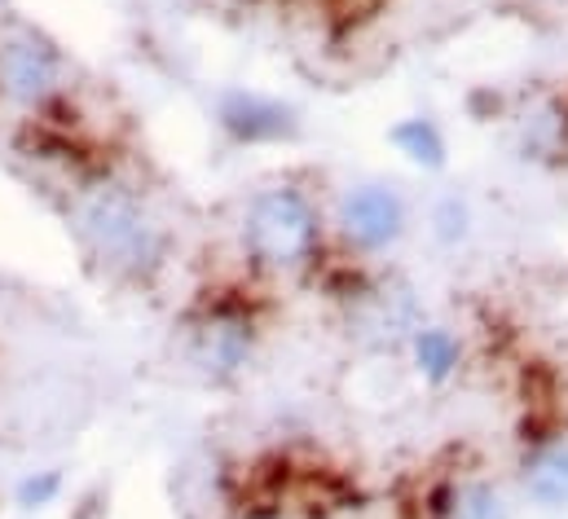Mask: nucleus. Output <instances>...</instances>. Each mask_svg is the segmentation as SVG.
<instances>
[{"label":"nucleus","mask_w":568,"mask_h":519,"mask_svg":"<svg viewBox=\"0 0 568 519\" xmlns=\"http://www.w3.org/2000/svg\"><path fill=\"white\" fill-rule=\"evenodd\" d=\"M239 264L247 277L265 286L313 282L322 286L335 252H331V221L317 185L300 172L261 185L239 216Z\"/></svg>","instance_id":"obj_1"},{"label":"nucleus","mask_w":568,"mask_h":519,"mask_svg":"<svg viewBox=\"0 0 568 519\" xmlns=\"http://www.w3.org/2000/svg\"><path fill=\"white\" fill-rule=\"evenodd\" d=\"M274 317V286L247 273L199 286L176 317V348L185 370L207 388H234L261 362Z\"/></svg>","instance_id":"obj_2"},{"label":"nucleus","mask_w":568,"mask_h":519,"mask_svg":"<svg viewBox=\"0 0 568 519\" xmlns=\"http://www.w3.org/2000/svg\"><path fill=\"white\" fill-rule=\"evenodd\" d=\"M467 234H471V207H467L458 194L440 199V203L432 207V238L445 243V247H458Z\"/></svg>","instance_id":"obj_13"},{"label":"nucleus","mask_w":568,"mask_h":519,"mask_svg":"<svg viewBox=\"0 0 568 519\" xmlns=\"http://www.w3.org/2000/svg\"><path fill=\"white\" fill-rule=\"evenodd\" d=\"M516 498L538 511H568V396L551 370L525 366V396L511 436Z\"/></svg>","instance_id":"obj_4"},{"label":"nucleus","mask_w":568,"mask_h":519,"mask_svg":"<svg viewBox=\"0 0 568 519\" xmlns=\"http://www.w3.org/2000/svg\"><path fill=\"white\" fill-rule=\"evenodd\" d=\"M0 98L9 106L27 111L31 120L36 115L44 120L62 106V98H67V58L44 31L18 22L0 35Z\"/></svg>","instance_id":"obj_8"},{"label":"nucleus","mask_w":568,"mask_h":519,"mask_svg":"<svg viewBox=\"0 0 568 519\" xmlns=\"http://www.w3.org/2000/svg\"><path fill=\"white\" fill-rule=\"evenodd\" d=\"M326 221H331L335 264L371 268V264H384L410 238L415 212H410V203H406V194L397 185H388V181H353L331 199Z\"/></svg>","instance_id":"obj_6"},{"label":"nucleus","mask_w":568,"mask_h":519,"mask_svg":"<svg viewBox=\"0 0 568 519\" xmlns=\"http://www.w3.org/2000/svg\"><path fill=\"white\" fill-rule=\"evenodd\" d=\"M230 519H322L348 507V480L322 462L300 467L291 454H274L243 471Z\"/></svg>","instance_id":"obj_7"},{"label":"nucleus","mask_w":568,"mask_h":519,"mask_svg":"<svg viewBox=\"0 0 568 519\" xmlns=\"http://www.w3.org/2000/svg\"><path fill=\"white\" fill-rule=\"evenodd\" d=\"M388 145H393L406 163H415V167H424V172H440V167L449 163V141H445L440 124L427 120V115H406V120H397V124L388 129Z\"/></svg>","instance_id":"obj_12"},{"label":"nucleus","mask_w":568,"mask_h":519,"mask_svg":"<svg viewBox=\"0 0 568 519\" xmlns=\"http://www.w3.org/2000/svg\"><path fill=\"white\" fill-rule=\"evenodd\" d=\"M216 129L234 145H286L300 136V115L283 98L256 89H230L216 98Z\"/></svg>","instance_id":"obj_10"},{"label":"nucleus","mask_w":568,"mask_h":519,"mask_svg":"<svg viewBox=\"0 0 568 519\" xmlns=\"http://www.w3.org/2000/svg\"><path fill=\"white\" fill-rule=\"evenodd\" d=\"M511 150L529 167H568V84L529 98L511 115Z\"/></svg>","instance_id":"obj_9"},{"label":"nucleus","mask_w":568,"mask_h":519,"mask_svg":"<svg viewBox=\"0 0 568 519\" xmlns=\"http://www.w3.org/2000/svg\"><path fill=\"white\" fill-rule=\"evenodd\" d=\"M402 519H516V489L467 445H449L397 485Z\"/></svg>","instance_id":"obj_5"},{"label":"nucleus","mask_w":568,"mask_h":519,"mask_svg":"<svg viewBox=\"0 0 568 519\" xmlns=\"http://www.w3.org/2000/svg\"><path fill=\"white\" fill-rule=\"evenodd\" d=\"M58 489H62V480H58V476H40V480L31 476V480L18 489V502H22V507H44V502H53V498H58Z\"/></svg>","instance_id":"obj_14"},{"label":"nucleus","mask_w":568,"mask_h":519,"mask_svg":"<svg viewBox=\"0 0 568 519\" xmlns=\"http://www.w3.org/2000/svg\"><path fill=\"white\" fill-rule=\"evenodd\" d=\"M406 362L415 370V379L424 388H449L458 375H463V362H467V348L463 339L454 335V326H440V322H424L410 344H406Z\"/></svg>","instance_id":"obj_11"},{"label":"nucleus","mask_w":568,"mask_h":519,"mask_svg":"<svg viewBox=\"0 0 568 519\" xmlns=\"http://www.w3.org/2000/svg\"><path fill=\"white\" fill-rule=\"evenodd\" d=\"M75 234L89 260L106 268V277L150 286L172 256L168 225L150 212L142 194L115 176H98L75 199Z\"/></svg>","instance_id":"obj_3"}]
</instances>
